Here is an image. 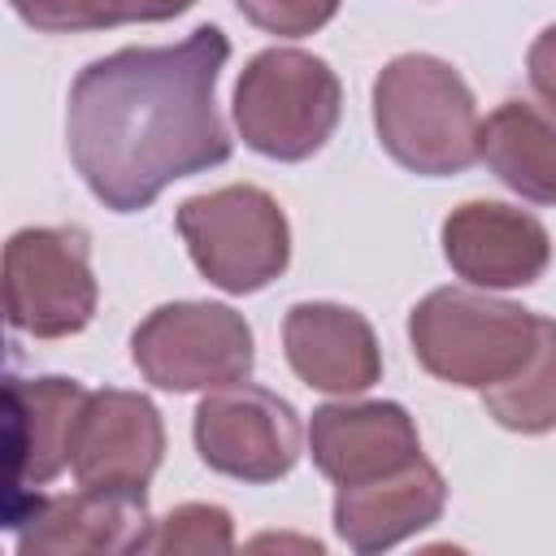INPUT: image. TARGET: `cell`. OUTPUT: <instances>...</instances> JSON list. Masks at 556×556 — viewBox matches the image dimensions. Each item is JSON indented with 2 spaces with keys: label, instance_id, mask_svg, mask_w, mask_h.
Returning a JSON list of instances; mask_svg holds the SVG:
<instances>
[{
  "label": "cell",
  "instance_id": "cell-2",
  "mask_svg": "<svg viewBox=\"0 0 556 556\" xmlns=\"http://www.w3.org/2000/svg\"><path fill=\"white\" fill-rule=\"evenodd\" d=\"M478 122L465 78L430 52H404L374 78L378 143L408 174L447 178L469 169L478 161Z\"/></svg>",
  "mask_w": 556,
  "mask_h": 556
},
{
  "label": "cell",
  "instance_id": "cell-3",
  "mask_svg": "<svg viewBox=\"0 0 556 556\" xmlns=\"http://www.w3.org/2000/svg\"><path fill=\"white\" fill-rule=\"evenodd\" d=\"M547 330V317L469 287H439L408 313V339L421 369L473 391L517 374Z\"/></svg>",
  "mask_w": 556,
  "mask_h": 556
},
{
  "label": "cell",
  "instance_id": "cell-15",
  "mask_svg": "<svg viewBox=\"0 0 556 556\" xmlns=\"http://www.w3.org/2000/svg\"><path fill=\"white\" fill-rule=\"evenodd\" d=\"M478 161L534 204L556 195V130L543 109L526 100H504L486 122H478Z\"/></svg>",
  "mask_w": 556,
  "mask_h": 556
},
{
  "label": "cell",
  "instance_id": "cell-18",
  "mask_svg": "<svg viewBox=\"0 0 556 556\" xmlns=\"http://www.w3.org/2000/svg\"><path fill=\"white\" fill-rule=\"evenodd\" d=\"M43 491L30 482V421L17 378H0V530H17Z\"/></svg>",
  "mask_w": 556,
  "mask_h": 556
},
{
  "label": "cell",
  "instance_id": "cell-22",
  "mask_svg": "<svg viewBox=\"0 0 556 556\" xmlns=\"http://www.w3.org/2000/svg\"><path fill=\"white\" fill-rule=\"evenodd\" d=\"M13 13L35 26V30H48V35H74V30H91L87 26V13H83V0H9Z\"/></svg>",
  "mask_w": 556,
  "mask_h": 556
},
{
  "label": "cell",
  "instance_id": "cell-5",
  "mask_svg": "<svg viewBox=\"0 0 556 556\" xmlns=\"http://www.w3.org/2000/svg\"><path fill=\"white\" fill-rule=\"evenodd\" d=\"M174 222L195 269L230 295L269 287L291 261V226L278 200L252 182L191 195Z\"/></svg>",
  "mask_w": 556,
  "mask_h": 556
},
{
  "label": "cell",
  "instance_id": "cell-11",
  "mask_svg": "<svg viewBox=\"0 0 556 556\" xmlns=\"http://www.w3.org/2000/svg\"><path fill=\"white\" fill-rule=\"evenodd\" d=\"M443 256L469 287L508 291L543 278L552 239L534 213L495 200H469L443 217Z\"/></svg>",
  "mask_w": 556,
  "mask_h": 556
},
{
  "label": "cell",
  "instance_id": "cell-10",
  "mask_svg": "<svg viewBox=\"0 0 556 556\" xmlns=\"http://www.w3.org/2000/svg\"><path fill=\"white\" fill-rule=\"evenodd\" d=\"M152 517L143 486H78L74 495H43L17 526L22 556H78V552H148Z\"/></svg>",
  "mask_w": 556,
  "mask_h": 556
},
{
  "label": "cell",
  "instance_id": "cell-19",
  "mask_svg": "<svg viewBox=\"0 0 556 556\" xmlns=\"http://www.w3.org/2000/svg\"><path fill=\"white\" fill-rule=\"evenodd\" d=\"M152 539H148V552H195V556H208V552H230L235 547V530H230V513L217 508V504H178L169 517L152 521Z\"/></svg>",
  "mask_w": 556,
  "mask_h": 556
},
{
  "label": "cell",
  "instance_id": "cell-14",
  "mask_svg": "<svg viewBox=\"0 0 556 556\" xmlns=\"http://www.w3.org/2000/svg\"><path fill=\"white\" fill-rule=\"evenodd\" d=\"M443 504H447L443 473L426 456H413L395 473L339 486L334 530L352 552H382L434 526L443 517Z\"/></svg>",
  "mask_w": 556,
  "mask_h": 556
},
{
  "label": "cell",
  "instance_id": "cell-13",
  "mask_svg": "<svg viewBox=\"0 0 556 556\" xmlns=\"http://www.w3.org/2000/svg\"><path fill=\"white\" fill-rule=\"evenodd\" d=\"M282 348L295 378L326 395H356L382 378L374 326L343 304H295L282 321Z\"/></svg>",
  "mask_w": 556,
  "mask_h": 556
},
{
  "label": "cell",
  "instance_id": "cell-23",
  "mask_svg": "<svg viewBox=\"0 0 556 556\" xmlns=\"http://www.w3.org/2000/svg\"><path fill=\"white\" fill-rule=\"evenodd\" d=\"M4 317L9 313H4V300H0V361H4Z\"/></svg>",
  "mask_w": 556,
  "mask_h": 556
},
{
  "label": "cell",
  "instance_id": "cell-4",
  "mask_svg": "<svg viewBox=\"0 0 556 556\" xmlns=\"http://www.w3.org/2000/svg\"><path fill=\"white\" fill-rule=\"evenodd\" d=\"M230 113L252 152L269 161H308L339 126L343 87L321 56L265 48L243 65Z\"/></svg>",
  "mask_w": 556,
  "mask_h": 556
},
{
  "label": "cell",
  "instance_id": "cell-6",
  "mask_svg": "<svg viewBox=\"0 0 556 556\" xmlns=\"http://www.w3.org/2000/svg\"><path fill=\"white\" fill-rule=\"evenodd\" d=\"M0 300L17 330L70 339L96 317L91 243L78 226H26L0 252Z\"/></svg>",
  "mask_w": 556,
  "mask_h": 556
},
{
  "label": "cell",
  "instance_id": "cell-1",
  "mask_svg": "<svg viewBox=\"0 0 556 556\" xmlns=\"http://www.w3.org/2000/svg\"><path fill=\"white\" fill-rule=\"evenodd\" d=\"M226 56L222 26H195L165 48H117L74 78L65 143L104 208L139 213L169 182L230 161V130L217 113Z\"/></svg>",
  "mask_w": 556,
  "mask_h": 556
},
{
  "label": "cell",
  "instance_id": "cell-20",
  "mask_svg": "<svg viewBox=\"0 0 556 556\" xmlns=\"http://www.w3.org/2000/svg\"><path fill=\"white\" fill-rule=\"evenodd\" d=\"M235 4L252 26L278 39H304L339 13V0H235Z\"/></svg>",
  "mask_w": 556,
  "mask_h": 556
},
{
  "label": "cell",
  "instance_id": "cell-12",
  "mask_svg": "<svg viewBox=\"0 0 556 556\" xmlns=\"http://www.w3.org/2000/svg\"><path fill=\"white\" fill-rule=\"evenodd\" d=\"M308 452L334 486H352L404 469L421 456V439L413 417L391 400L321 404L308 421Z\"/></svg>",
  "mask_w": 556,
  "mask_h": 556
},
{
  "label": "cell",
  "instance_id": "cell-7",
  "mask_svg": "<svg viewBox=\"0 0 556 556\" xmlns=\"http://www.w3.org/2000/svg\"><path fill=\"white\" fill-rule=\"evenodd\" d=\"M130 356L161 391H217L252 374V326L230 304L182 300L152 308L135 334Z\"/></svg>",
  "mask_w": 556,
  "mask_h": 556
},
{
  "label": "cell",
  "instance_id": "cell-16",
  "mask_svg": "<svg viewBox=\"0 0 556 556\" xmlns=\"http://www.w3.org/2000/svg\"><path fill=\"white\" fill-rule=\"evenodd\" d=\"M482 404L504 430H521V434L552 430L556 421V330L539 339V348L517 374H508L495 387H482Z\"/></svg>",
  "mask_w": 556,
  "mask_h": 556
},
{
  "label": "cell",
  "instance_id": "cell-8",
  "mask_svg": "<svg viewBox=\"0 0 556 556\" xmlns=\"http://www.w3.org/2000/svg\"><path fill=\"white\" fill-rule=\"evenodd\" d=\"M195 452L208 469L265 486L278 482L295 469L300 447H304V430L295 408L265 391L243 382L217 387L195 404Z\"/></svg>",
  "mask_w": 556,
  "mask_h": 556
},
{
  "label": "cell",
  "instance_id": "cell-21",
  "mask_svg": "<svg viewBox=\"0 0 556 556\" xmlns=\"http://www.w3.org/2000/svg\"><path fill=\"white\" fill-rule=\"evenodd\" d=\"M191 4L195 0H83V13L91 30H109L126 22H169Z\"/></svg>",
  "mask_w": 556,
  "mask_h": 556
},
{
  "label": "cell",
  "instance_id": "cell-17",
  "mask_svg": "<svg viewBox=\"0 0 556 556\" xmlns=\"http://www.w3.org/2000/svg\"><path fill=\"white\" fill-rule=\"evenodd\" d=\"M17 382H22L26 421H30V482L43 486L65 469L70 426L78 417L87 387L74 378H17Z\"/></svg>",
  "mask_w": 556,
  "mask_h": 556
},
{
  "label": "cell",
  "instance_id": "cell-9",
  "mask_svg": "<svg viewBox=\"0 0 556 556\" xmlns=\"http://www.w3.org/2000/svg\"><path fill=\"white\" fill-rule=\"evenodd\" d=\"M65 452L78 486H148L165 456V426L139 391H87Z\"/></svg>",
  "mask_w": 556,
  "mask_h": 556
}]
</instances>
